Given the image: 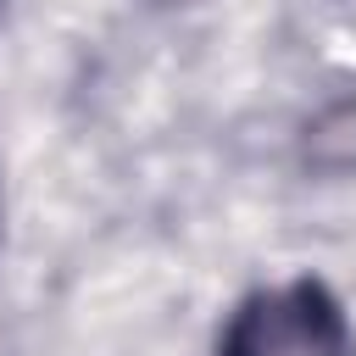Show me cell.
<instances>
[{
    "label": "cell",
    "mask_w": 356,
    "mask_h": 356,
    "mask_svg": "<svg viewBox=\"0 0 356 356\" xmlns=\"http://www.w3.org/2000/svg\"><path fill=\"white\" fill-rule=\"evenodd\" d=\"M222 356H356V339L339 300L317 278H289L256 289L234 312Z\"/></svg>",
    "instance_id": "cell-1"
},
{
    "label": "cell",
    "mask_w": 356,
    "mask_h": 356,
    "mask_svg": "<svg viewBox=\"0 0 356 356\" xmlns=\"http://www.w3.org/2000/svg\"><path fill=\"white\" fill-rule=\"evenodd\" d=\"M167 6H172V0H167Z\"/></svg>",
    "instance_id": "cell-3"
},
{
    "label": "cell",
    "mask_w": 356,
    "mask_h": 356,
    "mask_svg": "<svg viewBox=\"0 0 356 356\" xmlns=\"http://www.w3.org/2000/svg\"><path fill=\"white\" fill-rule=\"evenodd\" d=\"M300 161H306L312 172H323V178L356 172V95L328 100V106L306 122V134H300Z\"/></svg>",
    "instance_id": "cell-2"
}]
</instances>
